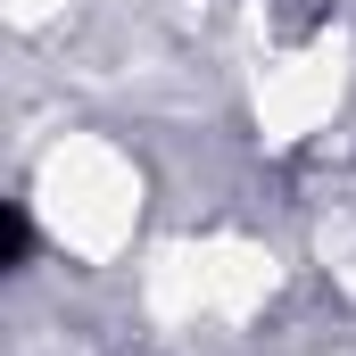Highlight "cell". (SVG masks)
<instances>
[{
  "label": "cell",
  "instance_id": "1",
  "mask_svg": "<svg viewBox=\"0 0 356 356\" xmlns=\"http://www.w3.org/2000/svg\"><path fill=\"white\" fill-rule=\"evenodd\" d=\"M25 257H33V216L8 207V216H0V266H25Z\"/></svg>",
  "mask_w": 356,
  "mask_h": 356
}]
</instances>
